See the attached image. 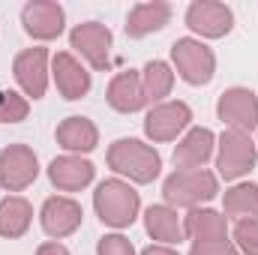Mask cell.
Returning a JSON list of instances; mask_svg holds the SVG:
<instances>
[{"label": "cell", "instance_id": "obj_1", "mask_svg": "<svg viewBox=\"0 0 258 255\" xmlns=\"http://www.w3.org/2000/svg\"><path fill=\"white\" fill-rule=\"evenodd\" d=\"M108 165L117 174H126L135 183H150L159 174L162 159H159V153L153 147H147V144H141L135 138H120L108 150Z\"/></svg>", "mask_w": 258, "mask_h": 255}, {"label": "cell", "instance_id": "obj_2", "mask_svg": "<svg viewBox=\"0 0 258 255\" xmlns=\"http://www.w3.org/2000/svg\"><path fill=\"white\" fill-rule=\"evenodd\" d=\"M93 207L105 225L126 228L135 222V213H138V192L123 180H105L93 192Z\"/></svg>", "mask_w": 258, "mask_h": 255}, {"label": "cell", "instance_id": "obj_3", "mask_svg": "<svg viewBox=\"0 0 258 255\" xmlns=\"http://www.w3.org/2000/svg\"><path fill=\"white\" fill-rule=\"evenodd\" d=\"M162 195L168 204L174 207H195L201 201H210L216 195V177L204 168H192V171H174L165 183H162Z\"/></svg>", "mask_w": 258, "mask_h": 255}, {"label": "cell", "instance_id": "obj_4", "mask_svg": "<svg viewBox=\"0 0 258 255\" xmlns=\"http://www.w3.org/2000/svg\"><path fill=\"white\" fill-rule=\"evenodd\" d=\"M252 165H255V141L246 132H237V129L222 132V138H219V156H216L219 174L225 180H237Z\"/></svg>", "mask_w": 258, "mask_h": 255}, {"label": "cell", "instance_id": "obj_5", "mask_svg": "<svg viewBox=\"0 0 258 255\" xmlns=\"http://www.w3.org/2000/svg\"><path fill=\"white\" fill-rule=\"evenodd\" d=\"M171 60L177 66L180 78L189 81V84H207L213 78V66H216V57L213 51L198 42V39H177L171 45Z\"/></svg>", "mask_w": 258, "mask_h": 255}, {"label": "cell", "instance_id": "obj_6", "mask_svg": "<svg viewBox=\"0 0 258 255\" xmlns=\"http://www.w3.org/2000/svg\"><path fill=\"white\" fill-rule=\"evenodd\" d=\"M39 174V162L36 153L24 144H9L0 153V183L9 192H21L24 186H30Z\"/></svg>", "mask_w": 258, "mask_h": 255}, {"label": "cell", "instance_id": "obj_7", "mask_svg": "<svg viewBox=\"0 0 258 255\" xmlns=\"http://www.w3.org/2000/svg\"><path fill=\"white\" fill-rule=\"evenodd\" d=\"M216 114L219 120H225L231 129L237 132H252L258 126V99L252 90L246 87H231L219 96V105H216Z\"/></svg>", "mask_w": 258, "mask_h": 255}, {"label": "cell", "instance_id": "obj_8", "mask_svg": "<svg viewBox=\"0 0 258 255\" xmlns=\"http://www.w3.org/2000/svg\"><path fill=\"white\" fill-rule=\"evenodd\" d=\"M72 48H78L93 69H108L111 66V30L99 21H84L69 33Z\"/></svg>", "mask_w": 258, "mask_h": 255}, {"label": "cell", "instance_id": "obj_9", "mask_svg": "<svg viewBox=\"0 0 258 255\" xmlns=\"http://www.w3.org/2000/svg\"><path fill=\"white\" fill-rule=\"evenodd\" d=\"M189 120H192V111L186 102H165V105H156L144 117V132L153 141H171L177 138V132L189 126Z\"/></svg>", "mask_w": 258, "mask_h": 255}, {"label": "cell", "instance_id": "obj_10", "mask_svg": "<svg viewBox=\"0 0 258 255\" xmlns=\"http://www.w3.org/2000/svg\"><path fill=\"white\" fill-rule=\"evenodd\" d=\"M186 24L192 27L195 33L201 36H225L234 24V15L225 3H213V0H195L192 6L186 9Z\"/></svg>", "mask_w": 258, "mask_h": 255}, {"label": "cell", "instance_id": "obj_11", "mask_svg": "<svg viewBox=\"0 0 258 255\" xmlns=\"http://www.w3.org/2000/svg\"><path fill=\"white\" fill-rule=\"evenodd\" d=\"M21 24L33 39H54L63 30V9L54 0H33L21 9Z\"/></svg>", "mask_w": 258, "mask_h": 255}, {"label": "cell", "instance_id": "obj_12", "mask_svg": "<svg viewBox=\"0 0 258 255\" xmlns=\"http://www.w3.org/2000/svg\"><path fill=\"white\" fill-rule=\"evenodd\" d=\"M45 60H48V51L45 48H27L15 57V78L21 84V90L33 99H39L45 93V84H48V69H45Z\"/></svg>", "mask_w": 258, "mask_h": 255}, {"label": "cell", "instance_id": "obj_13", "mask_svg": "<svg viewBox=\"0 0 258 255\" xmlns=\"http://www.w3.org/2000/svg\"><path fill=\"white\" fill-rule=\"evenodd\" d=\"M81 204L72 198H48L42 204V228L48 237H66L81 225Z\"/></svg>", "mask_w": 258, "mask_h": 255}, {"label": "cell", "instance_id": "obj_14", "mask_svg": "<svg viewBox=\"0 0 258 255\" xmlns=\"http://www.w3.org/2000/svg\"><path fill=\"white\" fill-rule=\"evenodd\" d=\"M54 84L63 93V99H81L90 90V72L78 63L69 51L54 57Z\"/></svg>", "mask_w": 258, "mask_h": 255}, {"label": "cell", "instance_id": "obj_15", "mask_svg": "<svg viewBox=\"0 0 258 255\" xmlns=\"http://www.w3.org/2000/svg\"><path fill=\"white\" fill-rule=\"evenodd\" d=\"M48 177L57 189L75 192L93 180V165L87 159H78V156H60L48 165Z\"/></svg>", "mask_w": 258, "mask_h": 255}, {"label": "cell", "instance_id": "obj_16", "mask_svg": "<svg viewBox=\"0 0 258 255\" xmlns=\"http://www.w3.org/2000/svg\"><path fill=\"white\" fill-rule=\"evenodd\" d=\"M171 18V6L162 3V0H153V3H138L126 18V36L132 39H141L153 30H162Z\"/></svg>", "mask_w": 258, "mask_h": 255}, {"label": "cell", "instance_id": "obj_17", "mask_svg": "<svg viewBox=\"0 0 258 255\" xmlns=\"http://www.w3.org/2000/svg\"><path fill=\"white\" fill-rule=\"evenodd\" d=\"M213 153V132L210 129H192L177 147H174V165L183 171H192L204 165Z\"/></svg>", "mask_w": 258, "mask_h": 255}, {"label": "cell", "instance_id": "obj_18", "mask_svg": "<svg viewBox=\"0 0 258 255\" xmlns=\"http://www.w3.org/2000/svg\"><path fill=\"white\" fill-rule=\"evenodd\" d=\"M108 105L123 111V114H132L144 105V93H141V75L138 72H120L111 78L108 84Z\"/></svg>", "mask_w": 258, "mask_h": 255}, {"label": "cell", "instance_id": "obj_19", "mask_svg": "<svg viewBox=\"0 0 258 255\" xmlns=\"http://www.w3.org/2000/svg\"><path fill=\"white\" fill-rule=\"evenodd\" d=\"M183 234H189L195 243H216V240H225L228 225H225V216H219L216 210H192L183 219Z\"/></svg>", "mask_w": 258, "mask_h": 255}, {"label": "cell", "instance_id": "obj_20", "mask_svg": "<svg viewBox=\"0 0 258 255\" xmlns=\"http://www.w3.org/2000/svg\"><path fill=\"white\" fill-rule=\"evenodd\" d=\"M99 141V132L96 126L87 120V117H66L63 123L57 126V144L66 150H75V153H90Z\"/></svg>", "mask_w": 258, "mask_h": 255}, {"label": "cell", "instance_id": "obj_21", "mask_svg": "<svg viewBox=\"0 0 258 255\" xmlns=\"http://www.w3.org/2000/svg\"><path fill=\"white\" fill-rule=\"evenodd\" d=\"M144 228L153 240H165V243H177L183 237V225L177 219V213L165 204H153L144 213Z\"/></svg>", "mask_w": 258, "mask_h": 255}, {"label": "cell", "instance_id": "obj_22", "mask_svg": "<svg viewBox=\"0 0 258 255\" xmlns=\"http://www.w3.org/2000/svg\"><path fill=\"white\" fill-rule=\"evenodd\" d=\"M30 219L33 207L21 195H9L6 201H0V237H21L30 228Z\"/></svg>", "mask_w": 258, "mask_h": 255}, {"label": "cell", "instance_id": "obj_23", "mask_svg": "<svg viewBox=\"0 0 258 255\" xmlns=\"http://www.w3.org/2000/svg\"><path fill=\"white\" fill-rule=\"evenodd\" d=\"M174 84V72L162 60H150L141 72V93H144V102H159L162 96H168Z\"/></svg>", "mask_w": 258, "mask_h": 255}, {"label": "cell", "instance_id": "obj_24", "mask_svg": "<svg viewBox=\"0 0 258 255\" xmlns=\"http://www.w3.org/2000/svg\"><path fill=\"white\" fill-rule=\"evenodd\" d=\"M225 213L237 219H258V186L240 183L225 192Z\"/></svg>", "mask_w": 258, "mask_h": 255}, {"label": "cell", "instance_id": "obj_25", "mask_svg": "<svg viewBox=\"0 0 258 255\" xmlns=\"http://www.w3.org/2000/svg\"><path fill=\"white\" fill-rule=\"evenodd\" d=\"M27 111H30L27 99H21L12 90H0V123H18L27 117Z\"/></svg>", "mask_w": 258, "mask_h": 255}, {"label": "cell", "instance_id": "obj_26", "mask_svg": "<svg viewBox=\"0 0 258 255\" xmlns=\"http://www.w3.org/2000/svg\"><path fill=\"white\" fill-rule=\"evenodd\" d=\"M234 240L246 255H258V219H240L234 225Z\"/></svg>", "mask_w": 258, "mask_h": 255}, {"label": "cell", "instance_id": "obj_27", "mask_svg": "<svg viewBox=\"0 0 258 255\" xmlns=\"http://www.w3.org/2000/svg\"><path fill=\"white\" fill-rule=\"evenodd\" d=\"M99 255H135L132 249V243H129L123 234H105L102 240H99Z\"/></svg>", "mask_w": 258, "mask_h": 255}, {"label": "cell", "instance_id": "obj_28", "mask_svg": "<svg viewBox=\"0 0 258 255\" xmlns=\"http://www.w3.org/2000/svg\"><path fill=\"white\" fill-rule=\"evenodd\" d=\"M189 255H240V252L228 240H216V243H195Z\"/></svg>", "mask_w": 258, "mask_h": 255}, {"label": "cell", "instance_id": "obj_29", "mask_svg": "<svg viewBox=\"0 0 258 255\" xmlns=\"http://www.w3.org/2000/svg\"><path fill=\"white\" fill-rule=\"evenodd\" d=\"M36 255H69V249H66V246H60V243H42Z\"/></svg>", "mask_w": 258, "mask_h": 255}, {"label": "cell", "instance_id": "obj_30", "mask_svg": "<svg viewBox=\"0 0 258 255\" xmlns=\"http://www.w3.org/2000/svg\"><path fill=\"white\" fill-rule=\"evenodd\" d=\"M141 255H177L174 249H168V246H147Z\"/></svg>", "mask_w": 258, "mask_h": 255}]
</instances>
